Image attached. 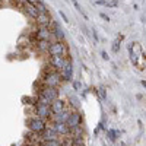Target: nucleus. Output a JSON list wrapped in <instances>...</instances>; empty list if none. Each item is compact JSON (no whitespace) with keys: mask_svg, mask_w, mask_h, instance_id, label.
<instances>
[{"mask_svg":"<svg viewBox=\"0 0 146 146\" xmlns=\"http://www.w3.org/2000/svg\"><path fill=\"white\" fill-rule=\"evenodd\" d=\"M129 53H130V60L131 63L135 64L137 69H145L143 64L139 62V58H143L145 57V51L142 50V47L139 42H133L129 45Z\"/></svg>","mask_w":146,"mask_h":146,"instance_id":"obj_1","label":"nucleus"},{"mask_svg":"<svg viewBox=\"0 0 146 146\" xmlns=\"http://www.w3.org/2000/svg\"><path fill=\"white\" fill-rule=\"evenodd\" d=\"M62 73L57 72V70H50L44 73L42 76V83L45 85V86H53V88H57L60 83H62Z\"/></svg>","mask_w":146,"mask_h":146,"instance_id":"obj_2","label":"nucleus"},{"mask_svg":"<svg viewBox=\"0 0 146 146\" xmlns=\"http://www.w3.org/2000/svg\"><path fill=\"white\" fill-rule=\"evenodd\" d=\"M27 126H28V129H29L32 133H35V135H41V133L47 129L45 120L41 118V117H38V115H35V117L29 118L28 123H27Z\"/></svg>","mask_w":146,"mask_h":146,"instance_id":"obj_3","label":"nucleus"},{"mask_svg":"<svg viewBox=\"0 0 146 146\" xmlns=\"http://www.w3.org/2000/svg\"><path fill=\"white\" fill-rule=\"evenodd\" d=\"M48 54L51 56H64L67 57V47L66 44H63L60 40H56L50 44V50H48Z\"/></svg>","mask_w":146,"mask_h":146,"instance_id":"obj_4","label":"nucleus"},{"mask_svg":"<svg viewBox=\"0 0 146 146\" xmlns=\"http://www.w3.org/2000/svg\"><path fill=\"white\" fill-rule=\"evenodd\" d=\"M35 114L44 118V120H48L53 117V110H51V105H47V104H41V102H36L35 104Z\"/></svg>","mask_w":146,"mask_h":146,"instance_id":"obj_5","label":"nucleus"},{"mask_svg":"<svg viewBox=\"0 0 146 146\" xmlns=\"http://www.w3.org/2000/svg\"><path fill=\"white\" fill-rule=\"evenodd\" d=\"M35 35H36V38H38V41H50L53 38V31L48 28V27H42L40 25V28L35 31Z\"/></svg>","mask_w":146,"mask_h":146,"instance_id":"obj_6","label":"nucleus"},{"mask_svg":"<svg viewBox=\"0 0 146 146\" xmlns=\"http://www.w3.org/2000/svg\"><path fill=\"white\" fill-rule=\"evenodd\" d=\"M51 127L58 133L60 136H69L72 133V129L69 127V124L63 123V121H51Z\"/></svg>","mask_w":146,"mask_h":146,"instance_id":"obj_7","label":"nucleus"},{"mask_svg":"<svg viewBox=\"0 0 146 146\" xmlns=\"http://www.w3.org/2000/svg\"><path fill=\"white\" fill-rule=\"evenodd\" d=\"M67 60H69V58H66L64 56H51V57H50V64H51V67H54V70L62 72L63 67H64L66 63H67Z\"/></svg>","mask_w":146,"mask_h":146,"instance_id":"obj_8","label":"nucleus"},{"mask_svg":"<svg viewBox=\"0 0 146 146\" xmlns=\"http://www.w3.org/2000/svg\"><path fill=\"white\" fill-rule=\"evenodd\" d=\"M22 7L32 19H36L41 13V12L38 10V7L35 6V3H31V2H22Z\"/></svg>","mask_w":146,"mask_h":146,"instance_id":"obj_9","label":"nucleus"},{"mask_svg":"<svg viewBox=\"0 0 146 146\" xmlns=\"http://www.w3.org/2000/svg\"><path fill=\"white\" fill-rule=\"evenodd\" d=\"M40 94L42 96H45V98H48L51 102H54L58 98V89L57 88H53V86H44Z\"/></svg>","mask_w":146,"mask_h":146,"instance_id":"obj_10","label":"nucleus"},{"mask_svg":"<svg viewBox=\"0 0 146 146\" xmlns=\"http://www.w3.org/2000/svg\"><path fill=\"white\" fill-rule=\"evenodd\" d=\"M67 124H69L70 129L80 127V124H82V115L78 111H70V115L67 118Z\"/></svg>","mask_w":146,"mask_h":146,"instance_id":"obj_11","label":"nucleus"},{"mask_svg":"<svg viewBox=\"0 0 146 146\" xmlns=\"http://www.w3.org/2000/svg\"><path fill=\"white\" fill-rule=\"evenodd\" d=\"M60 135H58V133L50 126V127H47L42 133H41V139L42 140H57V139H60L58 137Z\"/></svg>","mask_w":146,"mask_h":146,"instance_id":"obj_12","label":"nucleus"},{"mask_svg":"<svg viewBox=\"0 0 146 146\" xmlns=\"http://www.w3.org/2000/svg\"><path fill=\"white\" fill-rule=\"evenodd\" d=\"M60 73H62V76H63L64 80H72V78H73V64H72V60L70 58L67 60L66 66L63 67V70L60 72Z\"/></svg>","mask_w":146,"mask_h":146,"instance_id":"obj_13","label":"nucleus"},{"mask_svg":"<svg viewBox=\"0 0 146 146\" xmlns=\"http://www.w3.org/2000/svg\"><path fill=\"white\" fill-rule=\"evenodd\" d=\"M51 110H53V114L62 113V111H64V110H67V108H66V102H64L63 100L57 98V100L51 104Z\"/></svg>","mask_w":146,"mask_h":146,"instance_id":"obj_14","label":"nucleus"},{"mask_svg":"<svg viewBox=\"0 0 146 146\" xmlns=\"http://www.w3.org/2000/svg\"><path fill=\"white\" fill-rule=\"evenodd\" d=\"M35 21L38 22L40 25H42V27H48V25L51 23V21H53V19H51V16H50V15H48V12H42V13H40V16L36 18Z\"/></svg>","mask_w":146,"mask_h":146,"instance_id":"obj_15","label":"nucleus"},{"mask_svg":"<svg viewBox=\"0 0 146 146\" xmlns=\"http://www.w3.org/2000/svg\"><path fill=\"white\" fill-rule=\"evenodd\" d=\"M69 115H70V111H69V110H64V111L58 113V114H53L51 121H63V123H67Z\"/></svg>","mask_w":146,"mask_h":146,"instance_id":"obj_16","label":"nucleus"},{"mask_svg":"<svg viewBox=\"0 0 146 146\" xmlns=\"http://www.w3.org/2000/svg\"><path fill=\"white\" fill-rule=\"evenodd\" d=\"M38 146H63L62 139H57V140H42L41 143H38Z\"/></svg>","mask_w":146,"mask_h":146,"instance_id":"obj_17","label":"nucleus"},{"mask_svg":"<svg viewBox=\"0 0 146 146\" xmlns=\"http://www.w3.org/2000/svg\"><path fill=\"white\" fill-rule=\"evenodd\" d=\"M53 35L56 36L57 40H60V41H62V40L64 38V31H63L62 28H60V27L57 25V23H54V34H53Z\"/></svg>","mask_w":146,"mask_h":146,"instance_id":"obj_18","label":"nucleus"},{"mask_svg":"<svg viewBox=\"0 0 146 146\" xmlns=\"http://www.w3.org/2000/svg\"><path fill=\"white\" fill-rule=\"evenodd\" d=\"M50 41H38L36 42V45H38V50L40 51H44V53H48V50H50Z\"/></svg>","mask_w":146,"mask_h":146,"instance_id":"obj_19","label":"nucleus"},{"mask_svg":"<svg viewBox=\"0 0 146 146\" xmlns=\"http://www.w3.org/2000/svg\"><path fill=\"white\" fill-rule=\"evenodd\" d=\"M35 6L38 7V10L41 12V13H42V12H48V10H47V7H45V5L41 2V0H36V2H35Z\"/></svg>","mask_w":146,"mask_h":146,"instance_id":"obj_20","label":"nucleus"},{"mask_svg":"<svg viewBox=\"0 0 146 146\" xmlns=\"http://www.w3.org/2000/svg\"><path fill=\"white\" fill-rule=\"evenodd\" d=\"M108 137H110V140H111V142H114V140L117 139V133H115V130L110 129V130H108Z\"/></svg>","mask_w":146,"mask_h":146,"instance_id":"obj_21","label":"nucleus"},{"mask_svg":"<svg viewBox=\"0 0 146 146\" xmlns=\"http://www.w3.org/2000/svg\"><path fill=\"white\" fill-rule=\"evenodd\" d=\"M100 96L102 100H105V96H107V94H105V89L104 88H100Z\"/></svg>","mask_w":146,"mask_h":146,"instance_id":"obj_22","label":"nucleus"},{"mask_svg":"<svg viewBox=\"0 0 146 146\" xmlns=\"http://www.w3.org/2000/svg\"><path fill=\"white\" fill-rule=\"evenodd\" d=\"M58 13H60V16H62V18H63V21H64V22H69V19H67V16L64 15V12H62V10H60V12H58Z\"/></svg>","mask_w":146,"mask_h":146,"instance_id":"obj_23","label":"nucleus"},{"mask_svg":"<svg viewBox=\"0 0 146 146\" xmlns=\"http://www.w3.org/2000/svg\"><path fill=\"white\" fill-rule=\"evenodd\" d=\"M73 88H75L76 91H79V88H80V83H79V82H73Z\"/></svg>","mask_w":146,"mask_h":146,"instance_id":"obj_24","label":"nucleus"},{"mask_svg":"<svg viewBox=\"0 0 146 146\" xmlns=\"http://www.w3.org/2000/svg\"><path fill=\"white\" fill-rule=\"evenodd\" d=\"M72 2H73V5H75V6H76V9H78L79 12H82V9H80V6H79V3L76 2V0H72Z\"/></svg>","mask_w":146,"mask_h":146,"instance_id":"obj_25","label":"nucleus"},{"mask_svg":"<svg viewBox=\"0 0 146 146\" xmlns=\"http://www.w3.org/2000/svg\"><path fill=\"white\" fill-rule=\"evenodd\" d=\"M113 50H114V51H118V40L114 42V45H113Z\"/></svg>","mask_w":146,"mask_h":146,"instance_id":"obj_26","label":"nucleus"},{"mask_svg":"<svg viewBox=\"0 0 146 146\" xmlns=\"http://www.w3.org/2000/svg\"><path fill=\"white\" fill-rule=\"evenodd\" d=\"M101 18H102V19H105V21H110V18H108L107 15H104V13H101Z\"/></svg>","mask_w":146,"mask_h":146,"instance_id":"obj_27","label":"nucleus"},{"mask_svg":"<svg viewBox=\"0 0 146 146\" xmlns=\"http://www.w3.org/2000/svg\"><path fill=\"white\" fill-rule=\"evenodd\" d=\"M101 54H102V57H104V60H108V56H107V53H105V51H102Z\"/></svg>","mask_w":146,"mask_h":146,"instance_id":"obj_28","label":"nucleus"},{"mask_svg":"<svg viewBox=\"0 0 146 146\" xmlns=\"http://www.w3.org/2000/svg\"><path fill=\"white\" fill-rule=\"evenodd\" d=\"M92 32H94V38L98 41V34H96V31H92Z\"/></svg>","mask_w":146,"mask_h":146,"instance_id":"obj_29","label":"nucleus"},{"mask_svg":"<svg viewBox=\"0 0 146 146\" xmlns=\"http://www.w3.org/2000/svg\"><path fill=\"white\" fill-rule=\"evenodd\" d=\"M142 85H143V86L146 88V80H142Z\"/></svg>","mask_w":146,"mask_h":146,"instance_id":"obj_30","label":"nucleus"},{"mask_svg":"<svg viewBox=\"0 0 146 146\" xmlns=\"http://www.w3.org/2000/svg\"><path fill=\"white\" fill-rule=\"evenodd\" d=\"M2 2H3V3H7V2H10V0H2Z\"/></svg>","mask_w":146,"mask_h":146,"instance_id":"obj_31","label":"nucleus"}]
</instances>
